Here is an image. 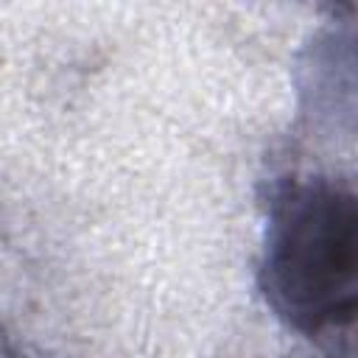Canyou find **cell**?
<instances>
[{"instance_id": "1", "label": "cell", "mask_w": 358, "mask_h": 358, "mask_svg": "<svg viewBox=\"0 0 358 358\" xmlns=\"http://www.w3.org/2000/svg\"><path fill=\"white\" fill-rule=\"evenodd\" d=\"M257 288L271 316L322 358L355 355L358 196L352 176L291 168L268 179Z\"/></svg>"}, {"instance_id": "2", "label": "cell", "mask_w": 358, "mask_h": 358, "mask_svg": "<svg viewBox=\"0 0 358 358\" xmlns=\"http://www.w3.org/2000/svg\"><path fill=\"white\" fill-rule=\"evenodd\" d=\"M0 358H42V355L31 350L8 324L0 322Z\"/></svg>"}]
</instances>
